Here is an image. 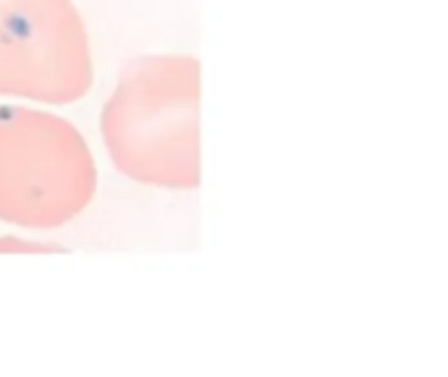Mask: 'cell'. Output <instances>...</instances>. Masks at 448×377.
Segmentation results:
<instances>
[{
	"label": "cell",
	"instance_id": "7a4b0ae2",
	"mask_svg": "<svg viewBox=\"0 0 448 377\" xmlns=\"http://www.w3.org/2000/svg\"><path fill=\"white\" fill-rule=\"evenodd\" d=\"M98 168L84 137L61 116L0 105V220L58 228L95 197Z\"/></svg>",
	"mask_w": 448,
	"mask_h": 377
},
{
	"label": "cell",
	"instance_id": "3957f363",
	"mask_svg": "<svg viewBox=\"0 0 448 377\" xmlns=\"http://www.w3.org/2000/svg\"><path fill=\"white\" fill-rule=\"evenodd\" d=\"M87 26L71 0H0V98L66 105L92 84Z\"/></svg>",
	"mask_w": 448,
	"mask_h": 377
},
{
	"label": "cell",
	"instance_id": "277c9868",
	"mask_svg": "<svg viewBox=\"0 0 448 377\" xmlns=\"http://www.w3.org/2000/svg\"><path fill=\"white\" fill-rule=\"evenodd\" d=\"M43 254V252H61L53 241H37V238L0 236V254Z\"/></svg>",
	"mask_w": 448,
	"mask_h": 377
},
{
	"label": "cell",
	"instance_id": "6da1fadb",
	"mask_svg": "<svg viewBox=\"0 0 448 377\" xmlns=\"http://www.w3.org/2000/svg\"><path fill=\"white\" fill-rule=\"evenodd\" d=\"M102 141L123 176L144 186L199 183V61L142 55L121 68L102 108Z\"/></svg>",
	"mask_w": 448,
	"mask_h": 377
}]
</instances>
